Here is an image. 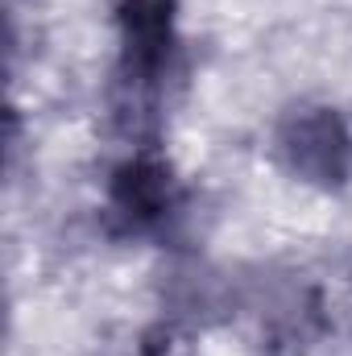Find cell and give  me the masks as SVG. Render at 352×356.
Returning <instances> with one entry per match:
<instances>
[{"label": "cell", "mask_w": 352, "mask_h": 356, "mask_svg": "<svg viewBox=\"0 0 352 356\" xmlns=\"http://www.w3.org/2000/svg\"><path fill=\"white\" fill-rule=\"evenodd\" d=\"M278 149L294 175H303L307 182H319V186H340L352 170V137L340 124V116L328 108L294 112L282 124Z\"/></svg>", "instance_id": "1"}, {"label": "cell", "mask_w": 352, "mask_h": 356, "mask_svg": "<svg viewBox=\"0 0 352 356\" xmlns=\"http://www.w3.org/2000/svg\"><path fill=\"white\" fill-rule=\"evenodd\" d=\"M175 199V182L170 170L154 158H137V162H125L116 178H112V207L125 224L133 228H150L166 216Z\"/></svg>", "instance_id": "3"}, {"label": "cell", "mask_w": 352, "mask_h": 356, "mask_svg": "<svg viewBox=\"0 0 352 356\" xmlns=\"http://www.w3.org/2000/svg\"><path fill=\"white\" fill-rule=\"evenodd\" d=\"M120 46H125V83L150 88L166 67L175 42V13L170 0H120Z\"/></svg>", "instance_id": "2"}]
</instances>
